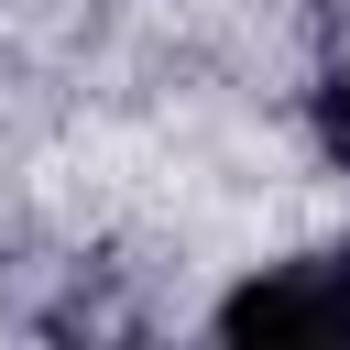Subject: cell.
<instances>
[{"label":"cell","instance_id":"6da1fadb","mask_svg":"<svg viewBox=\"0 0 350 350\" xmlns=\"http://www.w3.org/2000/svg\"><path fill=\"white\" fill-rule=\"evenodd\" d=\"M219 339H241V350H339L350 339V241L230 284L219 295Z\"/></svg>","mask_w":350,"mask_h":350},{"label":"cell","instance_id":"7a4b0ae2","mask_svg":"<svg viewBox=\"0 0 350 350\" xmlns=\"http://www.w3.org/2000/svg\"><path fill=\"white\" fill-rule=\"evenodd\" d=\"M317 142H328V164H350V66L317 88Z\"/></svg>","mask_w":350,"mask_h":350}]
</instances>
